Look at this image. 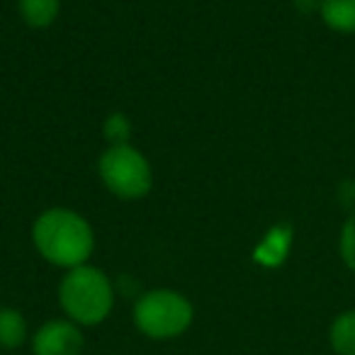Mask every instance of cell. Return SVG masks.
Wrapping results in <instances>:
<instances>
[{
  "instance_id": "obj_5",
  "label": "cell",
  "mask_w": 355,
  "mask_h": 355,
  "mask_svg": "<svg viewBox=\"0 0 355 355\" xmlns=\"http://www.w3.org/2000/svg\"><path fill=\"white\" fill-rule=\"evenodd\" d=\"M32 355H83L85 336L78 324L61 316L49 319L30 336Z\"/></svg>"
},
{
  "instance_id": "obj_7",
  "label": "cell",
  "mask_w": 355,
  "mask_h": 355,
  "mask_svg": "<svg viewBox=\"0 0 355 355\" xmlns=\"http://www.w3.org/2000/svg\"><path fill=\"white\" fill-rule=\"evenodd\" d=\"M319 17L336 35H355V0H319Z\"/></svg>"
},
{
  "instance_id": "obj_4",
  "label": "cell",
  "mask_w": 355,
  "mask_h": 355,
  "mask_svg": "<svg viewBox=\"0 0 355 355\" xmlns=\"http://www.w3.org/2000/svg\"><path fill=\"white\" fill-rule=\"evenodd\" d=\"M98 175L105 190L124 202L144 200L153 188L151 161L134 144L105 148L98 158Z\"/></svg>"
},
{
  "instance_id": "obj_3",
  "label": "cell",
  "mask_w": 355,
  "mask_h": 355,
  "mask_svg": "<svg viewBox=\"0 0 355 355\" xmlns=\"http://www.w3.org/2000/svg\"><path fill=\"white\" fill-rule=\"evenodd\" d=\"M134 326L151 340H173L188 334L195 321V306L183 292L156 287L137 297L132 309Z\"/></svg>"
},
{
  "instance_id": "obj_11",
  "label": "cell",
  "mask_w": 355,
  "mask_h": 355,
  "mask_svg": "<svg viewBox=\"0 0 355 355\" xmlns=\"http://www.w3.org/2000/svg\"><path fill=\"white\" fill-rule=\"evenodd\" d=\"M132 132L134 124L124 112H110L103 122V137L107 141V146H119V144H132Z\"/></svg>"
},
{
  "instance_id": "obj_8",
  "label": "cell",
  "mask_w": 355,
  "mask_h": 355,
  "mask_svg": "<svg viewBox=\"0 0 355 355\" xmlns=\"http://www.w3.org/2000/svg\"><path fill=\"white\" fill-rule=\"evenodd\" d=\"M30 340V326L20 309L0 306V348L15 350Z\"/></svg>"
},
{
  "instance_id": "obj_10",
  "label": "cell",
  "mask_w": 355,
  "mask_h": 355,
  "mask_svg": "<svg viewBox=\"0 0 355 355\" xmlns=\"http://www.w3.org/2000/svg\"><path fill=\"white\" fill-rule=\"evenodd\" d=\"M329 343L336 355H355V309H345L331 321Z\"/></svg>"
},
{
  "instance_id": "obj_2",
  "label": "cell",
  "mask_w": 355,
  "mask_h": 355,
  "mask_svg": "<svg viewBox=\"0 0 355 355\" xmlns=\"http://www.w3.org/2000/svg\"><path fill=\"white\" fill-rule=\"evenodd\" d=\"M56 297L66 319L78 324L80 329H90L100 326L112 314L114 282L103 268L85 263L64 272Z\"/></svg>"
},
{
  "instance_id": "obj_12",
  "label": "cell",
  "mask_w": 355,
  "mask_h": 355,
  "mask_svg": "<svg viewBox=\"0 0 355 355\" xmlns=\"http://www.w3.org/2000/svg\"><path fill=\"white\" fill-rule=\"evenodd\" d=\"M338 253L348 270L355 272V212L348 214L338 234Z\"/></svg>"
},
{
  "instance_id": "obj_9",
  "label": "cell",
  "mask_w": 355,
  "mask_h": 355,
  "mask_svg": "<svg viewBox=\"0 0 355 355\" xmlns=\"http://www.w3.org/2000/svg\"><path fill=\"white\" fill-rule=\"evenodd\" d=\"M61 12V0H17V15L32 30H46Z\"/></svg>"
},
{
  "instance_id": "obj_1",
  "label": "cell",
  "mask_w": 355,
  "mask_h": 355,
  "mask_svg": "<svg viewBox=\"0 0 355 355\" xmlns=\"http://www.w3.org/2000/svg\"><path fill=\"white\" fill-rule=\"evenodd\" d=\"M32 246L49 266L73 270L85 266L95 251V232L80 212L49 207L32 222Z\"/></svg>"
},
{
  "instance_id": "obj_6",
  "label": "cell",
  "mask_w": 355,
  "mask_h": 355,
  "mask_svg": "<svg viewBox=\"0 0 355 355\" xmlns=\"http://www.w3.org/2000/svg\"><path fill=\"white\" fill-rule=\"evenodd\" d=\"M292 243H295V232L290 224H272L253 248V263L268 268V270H275L290 258Z\"/></svg>"
}]
</instances>
